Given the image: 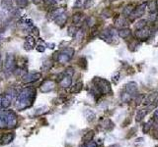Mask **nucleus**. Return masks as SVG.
<instances>
[{
    "label": "nucleus",
    "mask_w": 158,
    "mask_h": 147,
    "mask_svg": "<svg viewBox=\"0 0 158 147\" xmlns=\"http://www.w3.org/2000/svg\"><path fill=\"white\" fill-rule=\"evenodd\" d=\"M36 88L35 87H27L24 88L19 93L17 97V103L16 107L18 110H24L29 107H31L36 98Z\"/></svg>",
    "instance_id": "obj_1"
},
{
    "label": "nucleus",
    "mask_w": 158,
    "mask_h": 147,
    "mask_svg": "<svg viewBox=\"0 0 158 147\" xmlns=\"http://www.w3.org/2000/svg\"><path fill=\"white\" fill-rule=\"evenodd\" d=\"M16 58L14 56V54L12 53H7V55L5 57V60L3 63V71L4 73L10 74L13 73L16 69Z\"/></svg>",
    "instance_id": "obj_2"
},
{
    "label": "nucleus",
    "mask_w": 158,
    "mask_h": 147,
    "mask_svg": "<svg viewBox=\"0 0 158 147\" xmlns=\"http://www.w3.org/2000/svg\"><path fill=\"white\" fill-rule=\"evenodd\" d=\"M94 83L95 87L97 88V90L102 94H108L111 92V85L110 82L106 81L104 79L100 78H95L94 79Z\"/></svg>",
    "instance_id": "obj_3"
},
{
    "label": "nucleus",
    "mask_w": 158,
    "mask_h": 147,
    "mask_svg": "<svg viewBox=\"0 0 158 147\" xmlns=\"http://www.w3.org/2000/svg\"><path fill=\"white\" fill-rule=\"evenodd\" d=\"M74 53H75V51H74L73 48H71V47L65 48V49L62 50L61 52H59L57 61L61 63V64H65V63H67L68 61L71 60V58L73 57Z\"/></svg>",
    "instance_id": "obj_4"
},
{
    "label": "nucleus",
    "mask_w": 158,
    "mask_h": 147,
    "mask_svg": "<svg viewBox=\"0 0 158 147\" xmlns=\"http://www.w3.org/2000/svg\"><path fill=\"white\" fill-rule=\"evenodd\" d=\"M41 78V73H27L22 75V82L23 83H32L38 82Z\"/></svg>",
    "instance_id": "obj_5"
},
{
    "label": "nucleus",
    "mask_w": 158,
    "mask_h": 147,
    "mask_svg": "<svg viewBox=\"0 0 158 147\" xmlns=\"http://www.w3.org/2000/svg\"><path fill=\"white\" fill-rule=\"evenodd\" d=\"M135 35H136V37H138V39L146 40L147 38H149V36L151 35V29L149 28L144 27L143 28L138 29V31L136 32Z\"/></svg>",
    "instance_id": "obj_6"
},
{
    "label": "nucleus",
    "mask_w": 158,
    "mask_h": 147,
    "mask_svg": "<svg viewBox=\"0 0 158 147\" xmlns=\"http://www.w3.org/2000/svg\"><path fill=\"white\" fill-rule=\"evenodd\" d=\"M146 5H147L146 3H143V4H141L140 6L135 8L134 11H132V13L130 15L131 20L132 21V20H135L136 18H139V17L142 16L143 13H144V10H145V7H146Z\"/></svg>",
    "instance_id": "obj_7"
},
{
    "label": "nucleus",
    "mask_w": 158,
    "mask_h": 147,
    "mask_svg": "<svg viewBox=\"0 0 158 147\" xmlns=\"http://www.w3.org/2000/svg\"><path fill=\"white\" fill-rule=\"evenodd\" d=\"M56 86V82L53 81H45L40 86V89L43 93H48V92L52 91Z\"/></svg>",
    "instance_id": "obj_8"
},
{
    "label": "nucleus",
    "mask_w": 158,
    "mask_h": 147,
    "mask_svg": "<svg viewBox=\"0 0 158 147\" xmlns=\"http://www.w3.org/2000/svg\"><path fill=\"white\" fill-rule=\"evenodd\" d=\"M36 44H37V40L35 38V36H32V35L27 36L24 43V48L29 51V50H32L34 47H36Z\"/></svg>",
    "instance_id": "obj_9"
},
{
    "label": "nucleus",
    "mask_w": 158,
    "mask_h": 147,
    "mask_svg": "<svg viewBox=\"0 0 158 147\" xmlns=\"http://www.w3.org/2000/svg\"><path fill=\"white\" fill-rule=\"evenodd\" d=\"M64 12H65L64 8H56V9H53L52 11L49 12L48 18L49 20H56L57 17H59V15H61L62 13H64Z\"/></svg>",
    "instance_id": "obj_10"
},
{
    "label": "nucleus",
    "mask_w": 158,
    "mask_h": 147,
    "mask_svg": "<svg viewBox=\"0 0 158 147\" xmlns=\"http://www.w3.org/2000/svg\"><path fill=\"white\" fill-rule=\"evenodd\" d=\"M126 91L127 92V93H130L131 96L135 95L136 93H138V85L134 82H128L126 85Z\"/></svg>",
    "instance_id": "obj_11"
},
{
    "label": "nucleus",
    "mask_w": 158,
    "mask_h": 147,
    "mask_svg": "<svg viewBox=\"0 0 158 147\" xmlns=\"http://www.w3.org/2000/svg\"><path fill=\"white\" fill-rule=\"evenodd\" d=\"M60 83V86L61 87H63V88H67L69 87L70 85H71V83H72V79L70 75H63V78H62V79L59 82Z\"/></svg>",
    "instance_id": "obj_12"
},
{
    "label": "nucleus",
    "mask_w": 158,
    "mask_h": 147,
    "mask_svg": "<svg viewBox=\"0 0 158 147\" xmlns=\"http://www.w3.org/2000/svg\"><path fill=\"white\" fill-rule=\"evenodd\" d=\"M14 133H5L3 134V135H1V139H0V141H1V144H8L10 143V142L14 139Z\"/></svg>",
    "instance_id": "obj_13"
},
{
    "label": "nucleus",
    "mask_w": 158,
    "mask_h": 147,
    "mask_svg": "<svg viewBox=\"0 0 158 147\" xmlns=\"http://www.w3.org/2000/svg\"><path fill=\"white\" fill-rule=\"evenodd\" d=\"M1 7L4 10L14 11V6L12 0H1Z\"/></svg>",
    "instance_id": "obj_14"
},
{
    "label": "nucleus",
    "mask_w": 158,
    "mask_h": 147,
    "mask_svg": "<svg viewBox=\"0 0 158 147\" xmlns=\"http://www.w3.org/2000/svg\"><path fill=\"white\" fill-rule=\"evenodd\" d=\"M12 98L10 94H3V99H2V108L6 109L11 105Z\"/></svg>",
    "instance_id": "obj_15"
},
{
    "label": "nucleus",
    "mask_w": 158,
    "mask_h": 147,
    "mask_svg": "<svg viewBox=\"0 0 158 147\" xmlns=\"http://www.w3.org/2000/svg\"><path fill=\"white\" fill-rule=\"evenodd\" d=\"M55 21H56V23L59 25V26L62 27L66 23V21H67V16L65 15V13H62L61 15H59V17H57Z\"/></svg>",
    "instance_id": "obj_16"
},
{
    "label": "nucleus",
    "mask_w": 158,
    "mask_h": 147,
    "mask_svg": "<svg viewBox=\"0 0 158 147\" xmlns=\"http://www.w3.org/2000/svg\"><path fill=\"white\" fill-rule=\"evenodd\" d=\"M131 35V31L130 28H122L119 31V36L122 37V38H127L128 36H130Z\"/></svg>",
    "instance_id": "obj_17"
},
{
    "label": "nucleus",
    "mask_w": 158,
    "mask_h": 147,
    "mask_svg": "<svg viewBox=\"0 0 158 147\" xmlns=\"http://www.w3.org/2000/svg\"><path fill=\"white\" fill-rule=\"evenodd\" d=\"M147 8H148V11L149 13H155L156 10H157V2L155 0H151L147 3Z\"/></svg>",
    "instance_id": "obj_18"
},
{
    "label": "nucleus",
    "mask_w": 158,
    "mask_h": 147,
    "mask_svg": "<svg viewBox=\"0 0 158 147\" xmlns=\"http://www.w3.org/2000/svg\"><path fill=\"white\" fill-rule=\"evenodd\" d=\"M157 93L155 92V93H151V94H149L147 97H146V99L144 100V101H142V102H144V104L145 105H149V104H152L153 102L155 101V99H156V97H157Z\"/></svg>",
    "instance_id": "obj_19"
},
{
    "label": "nucleus",
    "mask_w": 158,
    "mask_h": 147,
    "mask_svg": "<svg viewBox=\"0 0 158 147\" xmlns=\"http://www.w3.org/2000/svg\"><path fill=\"white\" fill-rule=\"evenodd\" d=\"M82 87H83V83L81 82H76L71 88V92L72 93H79L81 90H82Z\"/></svg>",
    "instance_id": "obj_20"
},
{
    "label": "nucleus",
    "mask_w": 158,
    "mask_h": 147,
    "mask_svg": "<svg viewBox=\"0 0 158 147\" xmlns=\"http://www.w3.org/2000/svg\"><path fill=\"white\" fill-rule=\"evenodd\" d=\"M93 137H94V132L93 131H89L87 133L84 134V136H83V141L85 142V143H87V142H89L93 139Z\"/></svg>",
    "instance_id": "obj_21"
},
{
    "label": "nucleus",
    "mask_w": 158,
    "mask_h": 147,
    "mask_svg": "<svg viewBox=\"0 0 158 147\" xmlns=\"http://www.w3.org/2000/svg\"><path fill=\"white\" fill-rule=\"evenodd\" d=\"M82 18H83V14L81 13V12H77V13H75V14L73 15V17H72V21H73L74 24L77 25V24H79V23L81 22Z\"/></svg>",
    "instance_id": "obj_22"
},
{
    "label": "nucleus",
    "mask_w": 158,
    "mask_h": 147,
    "mask_svg": "<svg viewBox=\"0 0 158 147\" xmlns=\"http://www.w3.org/2000/svg\"><path fill=\"white\" fill-rule=\"evenodd\" d=\"M147 113H148L147 109H142V110H139L138 112V115H136V121L138 122L141 121L145 117V115L147 114Z\"/></svg>",
    "instance_id": "obj_23"
},
{
    "label": "nucleus",
    "mask_w": 158,
    "mask_h": 147,
    "mask_svg": "<svg viewBox=\"0 0 158 147\" xmlns=\"http://www.w3.org/2000/svg\"><path fill=\"white\" fill-rule=\"evenodd\" d=\"M134 9H135V8H134V6H132V5H127L124 9V17H128V16H130L132 13Z\"/></svg>",
    "instance_id": "obj_24"
},
{
    "label": "nucleus",
    "mask_w": 158,
    "mask_h": 147,
    "mask_svg": "<svg viewBox=\"0 0 158 147\" xmlns=\"http://www.w3.org/2000/svg\"><path fill=\"white\" fill-rule=\"evenodd\" d=\"M144 27H146V20H139L138 23L135 24V28L138 29H141Z\"/></svg>",
    "instance_id": "obj_25"
},
{
    "label": "nucleus",
    "mask_w": 158,
    "mask_h": 147,
    "mask_svg": "<svg viewBox=\"0 0 158 147\" xmlns=\"http://www.w3.org/2000/svg\"><path fill=\"white\" fill-rule=\"evenodd\" d=\"M85 117H86V119L88 120L89 122L91 121H93L94 120V118H95V114L92 112V111H90V110H87L85 112Z\"/></svg>",
    "instance_id": "obj_26"
},
{
    "label": "nucleus",
    "mask_w": 158,
    "mask_h": 147,
    "mask_svg": "<svg viewBox=\"0 0 158 147\" xmlns=\"http://www.w3.org/2000/svg\"><path fill=\"white\" fill-rule=\"evenodd\" d=\"M126 19H124V17H120L117 20L115 21V24H117L118 27H123L124 24H126Z\"/></svg>",
    "instance_id": "obj_27"
},
{
    "label": "nucleus",
    "mask_w": 158,
    "mask_h": 147,
    "mask_svg": "<svg viewBox=\"0 0 158 147\" xmlns=\"http://www.w3.org/2000/svg\"><path fill=\"white\" fill-rule=\"evenodd\" d=\"M14 1L20 8H24L28 5V0H14Z\"/></svg>",
    "instance_id": "obj_28"
},
{
    "label": "nucleus",
    "mask_w": 158,
    "mask_h": 147,
    "mask_svg": "<svg viewBox=\"0 0 158 147\" xmlns=\"http://www.w3.org/2000/svg\"><path fill=\"white\" fill-rule=\"evenodd\" d=\"M122 99H123L124 102L127 103L131 100V95L130 93H127V92H124L123 95H122Z\"/></svg>",
    "instance_id": "obj_29"
},
{
    "label": "nucleus",
    "mask_w": 158,
    "mask_h": 147,
    "mask_svg": "<svg viewBox=\"0 0 158 147\" xmlns=\"http://www.w3.org/2000/svg\"><path fill=\"white\" fill-rule=\"evenodd\" d=\"M78 63H79V66H80L82 69H86L87 68V61H86V59L84 57H82V58L79 59Z\"/></svg>",
    "instance_id": "obj_30"
},
{
    "label": "nucleus",
    "mask_w": 158,
    "mask_h": 147,
    "mask_svg": "<svg viewBox=\"0 0 158 147\" xmlns=\"http://www.w3.org/2000/svg\"><path fill=\"white\" fill-rule=\"evenodd\" d=\"M76 33H77V28L76 27H69L68 28V35L70 36H75L76 35Z\"/></svg>",
    "instance_id": "obj_31"
},
{
    "label": "nucleus",
    "mask_w": 158,
    "mask_h": 147,
    "mask_svg": "<svg viewBox=\"0 0 158 147\" xmlns=\"http://www.w3.org/2000/svg\"><path fill=\"white\" fill-rule=\"evenodd\" d=\"M52 62L45 61V62L44 63V65H43V70H44V71H48L49 69L52 68Z\"/></svg>",
    "instance_id": "obj_32"
},
{
    "label": "nucleus",
    "mask_w": 158,
    "mask_h": 147,
    "mask_svg": "<svg viewBox=\"0 0 158 147\" xmlns=\"http://www.w3.org/2000/svg\"><path fill=\"white\" fill-rule=\"evenodd\" d=\"M64 74L67 75H70V77H72L73 74H74V70H73L72 67H68V68H66Z\"/></svg>",
    "instance_id": "obj_33"
},
{
    "label": "nucleus",
    "mask_w": 158,
    "mask_h": 147,
    "mask_svg": "<svg viewBox=\"0 0 158 147\" xmlns=\"http://www.w3.org/2000/svg\"><path fill=\"white\" fill-rule=\"evenodd\" d=\"M57 2V0H44V3L47 6H52Z\"/></svg>",
    "instance_id": "obj_34"
},
{
    "label": "nucleus",
    "mask_w": 158,
    "mask_h": 147,
    "mask_svg": "<svg viewBox=\"0 0 158 147\" xmlns=\"http://www.w3.org/2000/svg\"><path fill=\"white\" fill-rule=\"evenodd\" d=\"M150 125H151V122H149V123H147V124H144L143 129H142V132L144 133H146L149 131V129H150Z\"/></svg>",
    "instance_id": "obj_35"
},
{
    "label": "nucleus",
    "mask_w": 158,
    "mask_h": 147,
    "mask_svg": "<svg viewBox=\"0 0 158 147\" xmlns=\"http://www.w3.org/2000/svg\"><path fill=\"white\" fill-rule=\"evenodd\" d=\"M83 35H84V32H83L82 31H77V33H76L75 37H76V39L81 40L83 38Z\"/></svg>",
    "instance_id": "obj_36"
},
{
    "label": "nucleus",
    "mask_w": 158,
    "mask_h": 147,
    "mask_svg": "<svg viewBox=\"0 0 158 147\" xmlns=\"http://www.w3.org/2000/svg\"><path fill=\"white\" fill-rule=\"evenodd\" d=\"M36 49H37V51H39V52H45V46L44 44H39V45L36 47Z\"/></svg>",
    "instance_id": "obj_37"
},
{
    "label": "nucleus",
    "mask_w": 158,
    "mask_h": 147,
    "mask_svg": "<svg viewBox=\"0 0 158 147\" xmlns=\"http://www.w3.org/2000/svg\"><path fill=\"white\" fill-rule=\"evenodd\" d=\"M85 147H98V145H97L96 142H94V141L91 140L89 142H87V144H86Z\"/></svg>",
    "instance_id": "obj_38"
},
{
    "label": "nucleus",
    "mask_w": 158,
    "mask_h": 147,
    "mask_svg": "<svg viewBox=\"0 0 158 147\" xmlns=\"http://www.w3.org/2000/svg\"><path fill=\"white\" fill-rule=\"evenodd\" d=\"M119 78H120V73L118 72L117 74L113 75V82H114V83H118L119 79H120Z\"/></svg>",
    "instance_id": "obj_39"
},
{
    "label": "nucleus",
    "mask_w": 158,
    "mask_h": 147,
    "mask_svg": "<svg viewBox=\"0 0 158 147\" xmlns=\"http://www.w3.org/2000/svg\"><path fill=\"white\" fill-rule=\"evenodd\" d=\"M31 31H32V33L33 35H39V29L37 28L36 27H33V28H31Z\"/></svg>",
    "instance_id": "obj_40"
},
{
    "label": "nucleus",
    "mask_w": 158,
    "mask_h": 147,
    "mask_svg": "<svg viewBox=\"0 0 158 147\" xmlns=\"http://www.w3.org/2000/svg\"><path fill=\"white\" fill-rule=\"evenodd\" d=\"M153 118H154V120L158 123V109L154 112V115H153Z\"/></svg>",
    "instance_id": "obj_41"
},
{
    "label": "nucleus",
    "mask_w": 158,
    "mask_h": 147,
    "mask_svg": "<svg viewBox=\"0 0 158 147\" xmlns=\"http://www.w3.org/2000/svg\"><path fill=\"white\" fill-rule=\"evenodd\" d=\"M2 99H3V94H0V108H2Z\"/></svg>",
    "instance_id": "obj_42"
},
{
    "label": "nucleus",
    "mask_w": 158,
    "mask_h": 147,
    "mask_svg": "<svg viewBox=\"0 0 158 147\" xmlns=\"http://www.w3.org/2000/svg\"><path fill=\"white\" fill-rule=\"evenodd\" d=\"M41 1V0H33V2H34L35 4H39Z\"/></svg>",
    "instance_id": "obj_43"
},
{
    "label": "nucleus",
    "mask_w": 158,
    "mask_h": 147,
    "mask_svg": "<svg viewBox=\"0 0 158 147\" xmlns=\"http://www.w3.org/2000/svg\"><path fill=\"white\" fill-rule=\"evenodd\" d=\"M154 136H155L156 138H158V129H156V131H155V132H154Z\"/></svg>",
    "instance_id": "obj_44"
},
{
    "label": "nucleus",
    "mask_w": 158,
    "mask_h": 147,
    "mask_svg": "<svg viewBox=\"0 0 158 147\" xmlns=\"http://www.w3.org/2000/svg\"><path fill=\"white\" fill-rule=\"evenodd\" d=\"M2 33H3V32H0V42H1V40H2Z\"/></svg>",
    "instance_id": "obj_45"
},
{
    "label": "nucleus",
    "mask_w": 158,
    "mask_h": 147,
    "mask_svg": "<svg viewBox=\"0 0 158 147\" xmlns=\"http://www.w3.org/2000/svg\"><path fill=\"white\" fill-rule=\"evenodd\" d=\"M0 58H1V53H0Z\"/></svg>",
    "instance_id": "obj_46"
},
{
    "label": "nucleus",
    "mask_w": 158,
    "mask_h": 147,
    "mask_svg": "<svg viewBox=\"0 0 158 147\" xmlns=\"http://www.w3.org/2000/svg\"><path fill=\"white\" fill-rule=\"evenodd\" d=\"M111 1H114V0H111Z\"/></svg>",
    "instance_id": "obj_47"
}]
</instances>
